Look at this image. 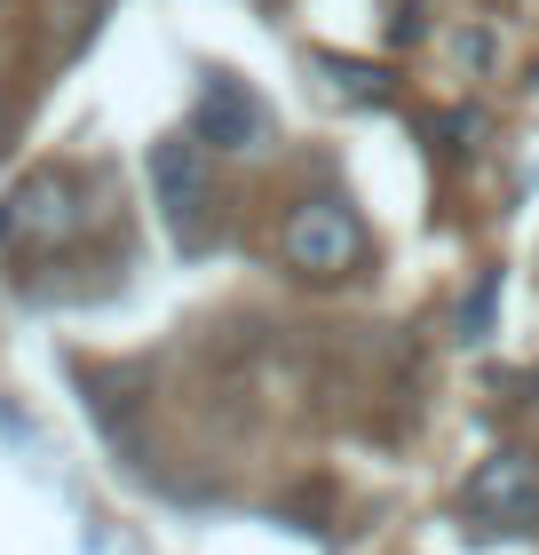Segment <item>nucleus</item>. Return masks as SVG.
Masks as SVG:
<instances>
[{
	"mask_svg": "<svg viewBox=\"0 0 539 555\" xmlns=\"http://www.w3.org/2000/svg\"><path fill=\"white\" fill-rule=\"evenodd\" d=\"M469 508H476L484 524H508V532L539 524V461H531V452H492V461H476Z\"/></svg>",
	"mask_w": 539,
	"mask_h": 555,
	"instance_id": "obj_2",
	"label": "nucleus"
},
{
	"mask_svg": "<svg viewBox=\"0 0 539 555\" xmlns=\"http://www.w3.org/2000/svg\"><path fill=\"white\" fill-rule=\"evenodd\" d=\"M151 183H159V207H167L175 231H198V198H207L198 143H159V151H151Z\"/></svg>",
	"mask_w": 539,
	"mask_h": 555,
	"instance_id": "obj_5",
	"label": "nucleus"
},
{
	"mask_svg": "<svg viewBox=\"0 0 539 555\" xmlns=\"http://www.w3.org/2000/svg\"><path fill=\"white\" fill-rule=\"evenodd\" d=\"M278 255L301 278H349L365 262V222H357L342 198H301V207H286V222H278Z\"/></svg>",
	"mask_w": 539,
	"mask_h": 555,
	"instance_id": "obj_1",
	"label": "nucleus"
},
{
	"mask_svg": "<svg viewBox=\"0 0 539 555\" xmlns=\"http://www.w3.org/2000/svg\"><path fill=\"white\" fill-rule=\"evenodd\" d=\"M64 231H80V191H72V175H24V183L0 198V246L64 238Z\"/></svg>",
	"mask_w": 539,
	"mask_h": 555,
	"instance_id": "obj_3",
	"label": "nucleus"
},
{
	"mask_svg": "<svg viewBox=\"0 0 539 555\" xmlns=\"http://www.w3.org/2000/svg\"><path fill=\"white\" fill-rule=\"evenodd\" d=\"M191 143L198 151H254L262 143V104L239 80H207L191 104Z\"/></svg>",
	"mask_w": 539,
	"mask_h": 555,
	"instance_id": "obj_4",
	"label": "nucleus"
}]
</instances>
